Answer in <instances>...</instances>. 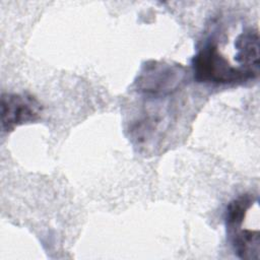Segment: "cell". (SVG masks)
I'll use <instances>...</instances> for the list:
<instances>
[{"instance_id": "obj_1", "label": "cell", "mask_w": 260, "mask_h": 260, "mask_svg": "<svg viewBox=\"0 0 260 260\" xmlns=\"http://www.w3.org/2000/svg\"><path fill=\"white\" fill-rule=\"evenodd\" d=\"M192 65L194 78L198 82L228 84L251 79L243 69L232 66L212 43L207 44L194 56Z\"/></svg>"}, {"instance_id": "obj_2", "label": "cell", "mask_w": 260, "mask_h": 260, "mask_svg": "<svg viewBox=\"0 0 260 260\" xmlns=\"http://www.w3.org/2000/svg\"><path fill=\"white\" fill-rule=\"evenodd\" d=\"M185 68L164 62L151 61L143 66L136 84L138 90L153 95L169 94L184 82Z\"/></svg>"}, {"instance_id": "obj_3", "label": "cell", "mask_w": 260, "mask_h": 260, "mask_svg": "<svg viewBox=\"0 0 260 260\" xmlns=\"http://www.w3.org/2000/svg\"><path fill=\"white\" fill-rule=\"evenodd\" d=\"M41 104L29 94L3 93L1 96V127L5 132L39 119Z\"/></svg>"}, {"instance_id": "obj_4", "label": "cell", "mask_w": 260, "mask_h": 260, "mask_svg": "<svg viewBox=\"0 0 260 260\" xmlns=\"http://www.w3.org/2000/svg\"><path fill=\"white\" fill-rule=\"evenodd\" d=\"M236 60L251 79L259 73V35L258 30L249 29L242 32L236 41Z\"/></svg>"}]
</instances>
